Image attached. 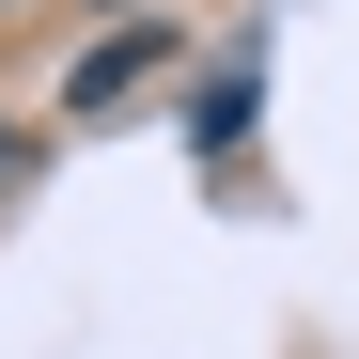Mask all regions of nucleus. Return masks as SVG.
Listing matches in <instances>:
<instances>
[{
  "instance_id": "f257e3e1",
  "label": "nucleus",
  "mask_w": 359,
  "mask_h": 359,
  "mask_svg": "<svg viewBox=\"0 0 359 359\" xmlns=\"http://www.w3.org/2000/svg\"><path fill=\"white\" fill-rule=\"evenodd\" d=\"M156 63H172V32H109L94 63H79V109H126V94H141Z\"/></svg>"
},
{
  "instance_id": "f03ea898",
  "label": "nucleus",
  "mask_w": 359,
  "mask_h": 359,
  "mask_svg": "<svg viewBox=\"0 0 359 359\" xmlns=\"http://www.w3.org/2000/svg\"><path fill=\"white\" fill-rule=\"evenodd\" d=\"M16 172H32V156H16V126H0V188H16Z\"/></svg>"
}]
</instances>
